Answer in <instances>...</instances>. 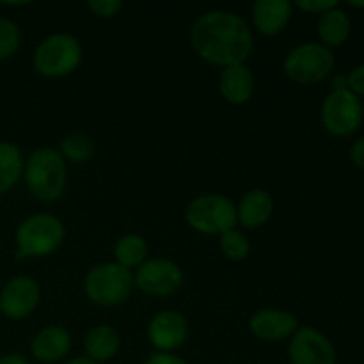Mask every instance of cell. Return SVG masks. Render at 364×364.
I'll use <instances>...</instances> for the list:
<instances>
[{
	"instance_id": "1",
	"label": "cell",
	"mask_w": 364,
	"mask_h": 364,
	"mask_svg": "<svg viewBox=\"0 0 364 364\" xmlns=\"http://www.w3.org/2000/svg\"><path fill=\"white\" fill-rule=\"evenodd\" d=\"M192 50L205 63L219 68L247 64L255 50L251 25L231 11H206L191 27Z\"/></svg>"
},
{
	"instance_id": "2",
	"label": "cell",
	"mask_w": 364,
	"mask_h": 364,
	"mask_svg": "<svg viewBox=\"0 0 364 364\" xmlns=\"http://www.w3.org/2000/svg\"><path fill=\"white\" fill-rule=\"evenodd\" d=\"M25 185L36 199L53 203L66 191V160L53 148H38L27 156L23 167Z\"/></svg>"
},
{
	"instance_id": "3",
	"label": "cell",
	"mask_w": 364,
	"mask_h": 364,
	"mask_svg": "<svg viewBox=\"0 0 364 364\" xmlns=\"http://www.w3.org/2000/svg\"><path fill=\"white\" fill-rule=\"evenodd\" d=\"M63 220L52 213H34L16 230V259L45 258L60 247L64 240Z\"/></svg>"
},
{
	"instance_id": "4",
	"label": "cell",
	"mask_w": 364,
	"mask_h": 364,
	"mask_svg": "<svg viewBox=\"0 0 364 364\" xmlns=\"http://www.w3.org/2000/svg\"><path fill=\"white\" fill-rule=\"evenodd\" d=\"M84 50L75 36L57 32L43 39L36 48L32 64L45 78H63L73 73L82 63Z\"/></svg>"
},
{
	"instance_id": "5",
	"label": "cell",
	"mask_w": 364,
	"mask_h": 364,
	"mask_svg": "<svg viewBox=\"0 0 364 364\" xmlns=\"http://www.w3.org/2000/svg\"><path fill=\"white\" fill-rule=\"evenodd\" d=\"M134 290L132 270L117 265L116 262H105L95 265L84 279V291L87 299L103 308H114L130 299Z\"/></svg>"
},
{
	"instance_id": "6",
	"label": "cell",
	"mask_w": 364,
	"mask_h": 364,
	"mask_svg": "<svg viewBox=\"0 0 364 364\" xmlns=\"http://www.w3.org/2000/svg\"><path fill=\"white\" fill-rule=\"evenodd\" d=\"M185 220L203 235H224L237 228V205L228 196L201 194L188 203Z\"/></svg>"
},
{
	"instance_id": "7",
	"label": "cell",
	"mask_w": 364,
	"mask_h": 364,
	"mask_svg": "<svg viewBox=\"0 0 364 364\" xmlns=\"http://www.w3.org/2000/svg\"><path fill=\"white\" fill-rule=\"evenodd\" d=\"M283 70L299 85H315L334 70V53L322 43H302L287 53Z\"/></svg>"
},
{
	"instance_id": "8",
	"label": "cell",
	"mask_w": 364,
	"mask_h": 364,
	"mask_svg": "<svg viewBox=\"0 0 364 364\" xmlns=\"http://www.w3.org/2000/svg\"><path fill=\"white\" fill-rule=\"evenodd\" d=\"M363 103L358 95L350 89H336L331 91L323 100L320 119L323 128L336 137H347L354 134L363 121Z\"/></svg>"
},
{
	"instance_id": "9",
	"label": "cell",
	"mask_w": 364,
	"mask_h": 364,
	"mask_svg": "<svg viewBox=\"0 0 364 364\" xmlns=\"http://www.w3.org/2000/svg\"><path fill=\"white\" fill-rule=\"evenodd\" d=\"M183 284V270L166 258L146 259L134 274V287L151 297H169Z\"/></svg>"
},
{
	"instance_id": "10",
	"label": "cell",
	"mask_w": 364,
	"mask_h": 364,
	"mask_svg": "<svg viewBox=\"0 0 364 364\" xmlns=\"http://www.w3.org/2000/svg\"><path fill=\"white\" fill-rule=\"evenodd\" d=\"M291 364H336L338 354L329 338L313 327H299L288 345Z\"/></svg>"
},
{
	"instance_id": "11",
	"label": "cell",
	"mask_w": 364,
	"mask_h": 364,
	"mask_svg": "<svg viewBox=\"0 0 364 364\" xmlns=\"http://www.w3.org/2000/svg\"><path fill=\"white\" fill-rule=\"evenodd\" d=\"M39 301V284L31 276H14L0 291V311L11 320H23L36 311Z\"/></svg>"
},
{
	"instance_id": "12",
	"label": "cell",
	"mask_w": 364,
	"mask_h": 364,
	"mask_svg": "<svg viewBox=\"0 0 364 364\" xmlns=\"http://www.w3.org/2000/svg\"><path fill=\"white\" fill-rule=\"evenodd\" d=\"M188 338V322L180 311L162 309L148 323V340L159 352L171 354L183 347Z\"/></svg>"
},
{
	"instance_id": "13",
	"label": "cell",
	"mask_w": 364,
	"mask_h": 364,
	"mask_svg": "<svg viewBox=\"0 0 364 364\" xmlns=\"http://www.w3.org/2000/svg\"><path fill=\"white\" fill-rule=\"evenodd\" d=\"M299 329V320L290 311L265 308L256 311L249 320V331L262 341H281L291 338Z\"/></svg>"
},
{
	"instance_id": "14",
	"label": "cell",
	"mask_w": 364,
	"mask_h": 364,
	"mask_svg": "<svg viewBox=\"0 0 364 364\" xmlns=\"http://www.w3.org/2000/svg\"><path fill=\"white\" fill-rule=\"evenodd\" d=\"M294 4L290 0H258L252 6V23L262 36L274 38L290 23Z\"/></svg>"
},
{
	"instance_id": "15",
	"label": "cell",
	"mask_w": 364,
	"mask_h": 364,
	"mask_svg": "<svg viewBox=\"0 0 364 364\" xmlns=\"http://www.w3.org/2000/svg\"><path fill=\"white\" fill-rule=\"evenodd\" d=\"M71 343V334L64 327L46 326L32 338L31 352L36 361L53 364L70 354Z\"/></svg>"
},
{
	"instance_id": "16",
	"label": "cell",
	"mask_w": 364,
	"mask_h": 364,
	"mask_svg": "<svg viewBox=\"0 0 364 364\" xmlns=\"http://www.w3.org/2000/svg\"><path fill=\"white\" fill-rule=\"evenodd\" d=\"M255 75L247 64L224 68L219 77V92L231 105H245L255 95Z\"/></svg>"
},
{
	"instance_id": "17",
	"label": "cell",
	"mask_w": 364,
	"mask_h": 364,
	"mask_svg": "<svg viewBox=\"0 0 364 364\" xmlns=\"http://www.w3.org/2000/svg\"><path fill=\"white\" fill-rule=\"evenodd\" d=\"M274 201L272 196L263 188H252L242 196L237 205L238 223L247 230H258L272 217Z\"/></svg>"
},
{
	"instance_id": "18",
	"label": "cell",
	"mask_w": 364,
	"mask_h": 364,
	"mask_svg": "<svg viewBox=\"0 0 364 364\" xmlns=\"http://www.w3.org/2000/svg\"><path fill=\"white\" fill-rule=\"evenodd\" d=\"M121 338L114 327L110 326H96L87 333L84 341L85 358H89L95 363L110 361L114 355L119 352Z\"/></svg>"
},
{
	"instance_id": "19",
	"label": "cell",
	"mask_w": 364,
	"mask_h": 364,
	"mask_svg": "<svg viewBox=\"0 0 364 364\" xmlns=\"http://www.w3.org/2000/svg\"><path fill=\"white\" fill-rule=\"evenodd\" d=\"M352 31V21L348 18V14L343 9H340V6L333 7V9L326 11L323 14H320L318 18V38L322 45H326L327 48H333V46L343 45L348 39Z\"/></svg>"
},
{
	"instance_id": "20",
	"label": "cell",
	"mask_w": 364,
	"mask_h": 364,
	"mask_svg": "<svg viewBox=\"0 0 364 364\" xmlns=\"http://www.w3.org/2000/svg\"><path fill=\"white\" fill-rule=\"evenodd\" d=\"M25 159L13 142L0 141V194H6L23 176Z\"/></svg>"
},
{
	"instance_id": "21",
	"label": "cell",
	"mask_w": 364,
	"mask_h": 364,
	"mask_svg": "<svg viewBox=\"0 0 364 364\" xmlns=\"http://www.w3.org/2000/svg\"><path fill=\"white\" fill-rule=\"evenodd\" d=\"M148 256V244L141 235L128 233L123 235L114 245V258L117 265L124 269H139L146 262Z\"/></svg>"
},
{
	"instance_id": "22",
	"label": "cell",
	"mask_w": 364,
	"mask_h": 364,
	"mask_svg": "<svg viewBox=\"0 0 364 364\" xmlns=\"http://www.w3.org/2000/svg\"><path fill=\"white\" fill-rule=\"evenodd\" d=\"M95 142L84 134H71L60 141L59 153L66 162L85 164L95 156Z\"/></svg>"
},
{
	"instance_id": "23",
	"label": "cell",
	"mask_w": 364,
	"mask_h": 364,
	"mask_svg": "<svg viewBox=\"0 0 364 364\" xmlns=\"http://www.w3.org/2000/svg\"><path fill=\"white\" fill-rule=\"evenodd\" d=\"M219 245L223 255L226 256L230 262H244V259L249 256V252H251L249 238L245 237L242 231H238L237 228L231 231H226L224 235H220Z\"/></svg>"
},
{
	"instance_id": "24",
	"label": "cell",
	"mask_w": 364,
	"mask_h": 364,
	"mask_svg": "<svg viewBox=\"0 0 364 364\" xmlns=\"http://www.w3.org/2000/svg\"><path fill=\"white\" fill-rule=\"evenodd\" d=\"M21 45V31L13 20L0 16V60L9 59Z\"/></svg>"
},
{
	"instance_id": "25",
	"label": "cell",
	"mask_w": 364,
	"mask_h": 364,
	"mask_svg": "<svg viewBox=\"0 0 364 364\" xmlns=\"http://www.w3.org/2000/svg\"><path fill=\"white\" fill-rule=\"evenodd\" d=\"M87 9L95 16L103 18V20H110V18L119 14V11L123 9V2H119V0H89Z\"/></svg>"
},
{
	"instance_id": "26",
	"label": "cell",
	"mask_w": 364,
	"mask_h": 364,
	"mask_svg": "<svg viewBox=\"0 0 364 364\" xmlns=\"http://www.w3.org/2000/svg\"><path fill=\"white\" fill-rule=\"evenodd\" d=\"M294 6L297 7V9L304 11V13L323 14L326 11L340 6V2H338V0H297Z\"/></svg>"
},
{
	"instance_id": "27",
	"label": "cell",
	"mask_w": 364,
	"mask_h": 364,
	"mask_svg": "<svg viewBox=\"0 0 364 364\" xmlns=\"http://www.w3.org/2000/svg\"><path fill=\"white\" fill-rule=\"evenodd\" d=\"M347 89H350L354 95L364 96V63L352 68L347 75Z\"/></svg>"
},
{
	"instance_id": "28",
	"label": "cell",
	"mask_w": 364,
	"mask_h": 364,
	"mask_svg": "<svg viewBox=\"0 0 364 364\" xmlns=\"http://www.w3.org/2000/svg\"><path fill=\"white\" fill-rule=\"evenodd\" d=\"M144 364H191L188 361H185L183 358L174 354H167V352H156V354L149 355L146 359Z\"/></svg>"
},
{
	"instance_id": "29",
	"label": "cell",
	"mask_w": 364,
	"mask_h": 364,
	"mask_svg": "<svg viewBox=\"0 0 364 364\" xmlns=\"http://www.w3.org/2000/svg\"><path fill=\"white\" fill-rule=\"evenodd\" d=\"M350 159H352V162H354L355 167H359V169L364 171V135L363 137H359L358 141L352 144Z\"/></svg>"
},
{
	"instance_id": "30",
	"label": "cell",
	"mask_w": 364,
	"mask_h": 364,
	"mask_svg": "<svg viewBox=\"0 0 364 364\" xmlns=\"http://www.w3.org/2000/svg\"><path fill=\"white\" fill-rule=\"evenodd\" d=\"M0 364H31V363H28V359L23 358L21 354L13 352V354L2 355V358H0Z\"/></svg>"
},
{
	"instance_id": "31",
	"label": "cell",
	"mask_w": 364,
	"mask_h": 364,
	"mask_svg": "<svg viewBox=\"0 0 364 364\" xmlns=\"http://www.w3.org/2000/svg\"><path fill=\"white\" fill-rule=\"evenodd\" d=\"M336 89H347V77L345 75H334L333 77V91Z\"/></svg>"
},
{
	"instance_id": "32",
	"label": "cell",
	"mask_w": 364,
	"mask_h": 364,
	"mask_svg": "<svg viewBox=\"0 0 364 364\" xmlns=\"http://www.w3.org/2000/svg\"><path fill=\"white\" fill-rule=\"evenodd\" d=\"M64 364H98V363L91 361V359H89V358H85V355H77V358H71V359H68V361L64 363Z\"/></svg>"
},
{
	"instance_id": "33",
	"label": "cell",
	"mask_w": 364,
	"mask_h": 364,
	"mask_svg": "<svg viewBox=\"0 0 364 364\" xmlns=\"http://www.w3.org/2000/svg\"><path fill=\"white\" fill-rule=\"evenodd\" d=\"M350 6H354V7H364V2H354V0H350Z\"/></svg>"
},
{
	"instance_id": "34",
	"label": "cell",
	"mask_w": 364,
	"mask_h": 364,
	"mask_svg": "<svg viewBox=\"0 0 364 364\" xmlns=\"http://www.w3.org/2000/svg\"><path fill=\"white\" fill-rule=\"evenodd\" d=\"M363 112H364V105H363Z\"/></svg>"
}]
</instances>
